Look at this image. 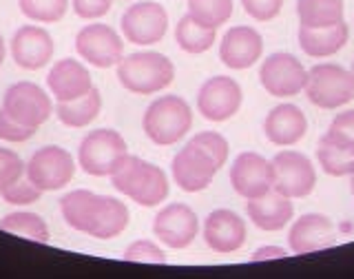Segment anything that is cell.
<instances>
[{"instance_id":"cell-42","label":"cell","mask_w":354,"mask_h":279,"mask_svg":"<svg viewBox=\"0 0 354 279\" xmlns=\"http://www.w3.org/2000/svg\"><path fill=\"white\" fill-rule=\"evenodd\" d=\"M3 60H5V40L0 36V64H3Z\"/></svg>"},{"instance_id":"cell-10","label":"cell","mask_w":354,"mask_h":279,"mask_svg":"<svg viewBox=\"0 0 354 279\" xmlns=\"http://www.w3.org/2000/svg\"><path fill=\"white\" fill-rule=\"evenodd\" d=\"M259 80L270 96L290 98L297 96L299 91H304L308 71L292 53L279 51L263 60L259 69Z\"/></svg>"},{"instance_id":"cell-9","label":"cell","mask_w":354,"mask_h":279,"mask_svg":"<svg viewBox=\"0 0 354 279\" xmlns=\"http://www.w3.org/2000/svg\"><path fill=\"white\" fill-rule=\"evenodd\" d=\"M75 51L88 64L97 66V69H109L124 58V42L115 29L97 22V25H86L80 29L75 36Z\"/></svg>"},{"instance_id":"cell-20","label":"cell","mask_w":354,"mask_h":279,"mask_svg":"<svg viewBox=\"0 0 354 279\" xmlns=\"http://www.w3.org/2000/svg\"><path fill=\"white\" fill-rule=\"evenodd\" d=\"M47 84L58 102H69L86 96L93 89V80L88 69L73 58L58 60L47 75Z\"/></svg>"},{"instance_id":"cell-37","label":"cell","mask_w":354,"mask_h":279,"mask_svg":"<svg viewBox=\"0 0 354 279\" xmlns=\"http://www.w3.org/2000/svg\"><path fill=\"white\" fill-rule=\"evenodd\" d=\"M326 136L354 147V109L343 111V114H339L335 120H332V125H330Z\"/></svg>"},{"instance_id":"cell-35","label":"cell","mask_w":354,"mask_h":279,"mask_svg":"<svg viewBox=\"0 0 354 279\" xmlns=\"http://www.w3.org/2000/svg\"><path fill=\"white\" fill-rule=\"evenodd\" d=\"M127 262H138V264H166L164 251L149 240H138L122 255Z\"/></svg>"},{"instance_id":"cell-24","label":"cell","mask_w":354,"mask_h":279,"mask_svg":"<svg viewBox=\"0 0 354 279\" xmlns=\"http://www.w3.org/2000/svg\"><path fill=\"white\" fill-rule=\"evenodd\" d=\"M100 202H102V195L86 191V188H77V191H71L62 197V202H60L62 217L73 231L88 233V228H91L93 219L97 215Z\"/></svg>"},{"instance_id":"cell-39","label":"cell","mask_w":354,"mask_h":279,"mask_svg":"<svg viewBox=\"0 0 354 279\" xmlns=\"http://www.w3.org/2000/svg\"><path fill=\"white\" fill-rule=\"evenodd\" d=\"M241 5L250 18L259 20V22H268L279 16L283 0H241Z\"/></svg>"},{"instance_id":"cell-44","label":"cell","mask_w":354,"mask_h":279,"mask_svg":"<svg viewBox=\"0 0 354 279\" xmlns=\"http://www.w3.org/2000/svg\"><path fill=\"white\" fill-rule=\"evenodd\" d=\"M350 73H352V78H354V62H352V69H350Z\"/></svg>"},{"instance_id":"cell-16","label":"cell","mask_w":354,"mask_h":279,"mask_svg":"<svg viewBox=\"0 0 354 279\" xmlns=\"http://www.w3.org/2000/svg\"><path fill=\"white\" fill-rule=\"evenodd\" d=\"M246 222L235 210L217 208L204 222V242L210 251L228 255L246 244Z\"/></svg>"},{"instance_id":"cell-28","label":"cell","mask_w":354,"mask_h":279,"mask_svg":"<svg viewBox=\"0 0 354 279\" xmlns=\"http://www.w3.org/2000/svg\"><path fill=\"white\" fill-rule=\"evenodd\" d=\"M297 14L304 27H332L343 20V0H297Z\"/></svg>"},{"instance_id":"cell-43","label":"cell","mask_w":354,"mask_h":279,"mask_svg":"<svg viewBox=\"0 0 354 279\" xmlns=\"http://www.w3.org/2000/svg\"><path fill=\"white\" fill-rule=\"evenodd\" d=\"M350 184H352V193H354V171L350 173Z\"/></svg>"},{"instance_id":"cell-5","label":"cell","mask_w":354,"mask_h":279,"mask_svg":"<svg viewBox=\"0 0 354 279\" xmlns=\"http://www.w3.org/2000/svg\"><path fill=\"white\" fill-rule=\"evenodd\" d=\"M127 155V142L118 131L97 129L82 140L80 151H77V164L88 175L106 177L118 169Z\"/></svg>"},{"instance_id":"cell-1","label":"cell","mask_w":354,"mask_h":279,"mask_svg":"<svg viewBox=\"0 0 354 279\" xmlns=\"http://www.w3.org/2000/svg\"><path fill=\"white\" fill-rule=\"evenodd\" d=\"M120 193L131 197L140 206H158L169 197V177L151 162L138 155H127L118 169L109 175Z\"/></svg>"},{"instance_id":"cell-22","label":"cell","mask_w":354,"mask_h":279,"mask_svg":"<svg viewBox=\"0 0 354 279\" xmlns=\"http://www.w3.org/2000/svg\"><path fill=\"white\" fill-rule=\"evenodd\" d=\"M308 120L304 111L295 105L274 107L263 122V133L277 147H292L306 136Z\"/></svg>"},{"instance_id":"cell-33","label":"cell","mask_w":354,"mask_h":279,"mask_svg":"<svg viewBox=\"0 0 354 279\" xmlns=\"http://www.w3.org/2000/svg\"><path fill=\"white\" fill-rule=\"evenodd\" d=\"M191 142L197 144V147H202L210 155V158H213V162L217 164V169H221V166L226 164V160H228V140L221 136V133L202 131V133H197V136H193Z\"/></svg>"},{"instance_id":"cell-31","label":"cell","mask_w":354,"mask_h":279,"mask_svg":"<svg viewBox=\"0 0 354 279\" xmlns=\"http://www.w3.org/2000/svg\"><path fill=\"white\" fill-rule=\"evenodd\" d=\"M232 14V0H188V16L206 27H221Z\"/></svg>"},{"instance_id":"cell-2","label":"cell","mask_w":354,"mask_h":279,"mask_svg":"<svg viewBox=\"0 0 354 279\" xmlns=\"http://www.w3.org/2000/svg\"><path fill=\"white\" fill-rule=\"evenodd\" d=\"M175 78V66L158 51H140L122 58L118 64V80L131 93L151 96L166 89Z\"/></svg>"},{"instance_id":"cell-36","label":"cell","mask_w":354,"mask_h":279,"mask_svg":"<svg viewBox=\"0 0 354 279\" xmlns=\"http://www.w3.org/2000/svg\"><path fill=\"white\" fill-rule=\"evenodd\" d=\"M27 173V164L22 162L18 153L11 149H0V191L5 186L18 182Z\"/></svg>"},{"instance_id":"cell-38","label":"cell","mask_w":354,"mask_h":279,"mask_svg":"<svg viewBox=\"0 0 354 279\" xmlns=\"http://www.w3.org/2000/svg\"><path fill=\"white\" fill-rule=\"evenodd\" d=\"M33 133H36V129L33 127H25L20 125V122H16L14 118H9L7 111L0 109V140L5 142H25L29 140Z\"/></svg>"},{"instance_id":"cell-30","label":"cell","mask_w":354,"mask_h":279,"mask_svg":"<svg viewBox=\"0 0 354 279\" xmlns=\"http://www.w3.org/2000/svg\"><path fill=\"white\" fill-rule=\"evenodd\" d=\"M0 231L22 235L31 242L47 244L49 242V226L40 215L29 213V210H18V213H9L0 219Z\"/></svg>"},{"instance_id":"cell-29","label":"cell","mask_w":354,"mask_h":279,"mask_svg":"<svg viewBox=\"0 0 354 279\" xmlns=\"http://www.w3.org/2000/svg\"><path fill=\"white\" fill-rule=\"evenodd\" d=\"M215 38H217V29L202 25V22H197L188 14L182 16L175 27V40L180 44V49L193 55L208 51L215 44Z\"/></svg>"},{"instance_id":"cell-41","label":"cell","mask_w":354,"mask_h":279,"mask_svg":"<svg viewBox=\"0 0 354 279\" xmlns=\"http://www.w3.org/2000/svg\"><path fill=\"white\" fill-rule=\"evenodd\" d=\"M286 251L279 249V246H263V249H257L254 255L250 258V262H263V260H281L286 258Z\"/></svg>"},{"instance_id":"cell-26","label":"cell","mask_w":354,"mask_h":279,"mask_svg":"<svg viewBox=\"0 0 354 279\" xmlns=\"http://www.w3.org/2000/svg\"><path fill=\"white\" fill-rule=\"evenodd\" d=\"M100 109H102V98L100 91L93 87L86 96L69 100V102H58L55 107V114L62 125L71 127V129H82L100 116Z\"/></svg>"},{"instance_id":"cell-17","label":"cell","mask_w":354,"mask_h":279,"mask_svg":"<svg viewBox=\"0 0 354 279\" xmlns=\"http://www.w3.org/2000/svg\"><path fill=\"white\" fill-rule=\"evenodd\" d=\"M288 244L297 255L326 251L337 244L335 224L321 213H306L295 219L290 233H288Z\"/></svg>"},{"instance_id":"cell-40","label":"cell","mask_w":354,"mask_h":279,"mask_svg":"<svg viewBox=\"0 0 354 279\" xmlns=\"http://www.w3.org/2000/svg\"><path fill=\"white\" fill-rule=\"evenodd\" d=\"M73 11L84 20H93V18H102L109 14L113 0H71Z\"/></svg>"},{"instance_id":"cell-13","label":"cell","mask_w":354,"mask_h":279,"mask_svg":"<svg viewBox=\"0 0 354 279\" xmlns=\"http://www.w3.org/2000/svg\"><path fill=\"white\" fill-rule=\"evenodd\" d=\"M243 102V93L237 80L228 75H215L199 87L197 109L210 122H224L237 114Z\"/></svg>"},{"instance_id":"cell-25","label":"cell","mask_w":354,"mask_h":279,"mask_svg":"<svg viewBox=\"0 0 354 279\" xmlns=\"http://www.w3.org/2000/svg\"><path fill=\"white\" fill-rule=\"evenodd\" d=\"M129 219H131V215H129V208L124 202H120V199L111 197V195H102L97 215H95L86 235L97 237V240L118 237L120 233L129 226Z\"/></svg>"},{"instance_id":"cell-21","label":"cell","mask_w":354,"mask_h":279,"mask_svg":"<svg viewBox=\"0 0 354 279\" xmlns=\"http://www.w3.org/2000/svg\"><path fill=\"white\" fill-rule=\"evenodd\" d=\"M246 213L257 228L272 233V231H281L283 226H288V222L295 215V208H292L290 197H286L283 193L270 188L268 193L248 199Z\"/></svg>"},{"instance_id":"cell-15","label":"cell","mask_w":354,"mask_h":279,"mask_svg":"<svg viewBox=\"0 0 354 279\" xmlns=\"http://www.w3.org/2000/svg\"><path fill=\"white\" fill-rule=\"evenodd\" d=\"M197 231H199V219L195 215V210L186 204L164 206L153 222L155 237L175 251L191 246L193 240L197 237Z\"/></svg>"},{"instance_id":"cell-19","label":"cell","mask_w":354,"mask_h":279,"mask_svg":"<svg viewBox=\"0 0 354 279\" xmlns=\"http://www.w3.org/2000/svg\"><path fill=\"white\" fill-rule=\"evenodd\" d=\"M11 55L18 66L27 71H38L51 60L53 55V40L49 31L42 27L25 25L20 27L14 38H11Z\"/></svg>"},{"instance_id":"cell-27","label":"cell","mask_w":354,"mask_h":279,"mask_svg":"<svg viewBox=\"0 0 354 279\" xmlns=\"http://www.w3.org/2000/svg\"><path fill=\"white\" fill-rule=\"evenodd\" d=\"M317 160L328 175L346 177L354 171V147L324 136L319 140Z\"/></svg>"},{"instance_id":"cell-11","label":"cell","mask_w":354,"mask_h":279,"mask_svg":"<svg viewBox=\"0 0 354 279\" xmlns=\"http://www.w3.org/2000/svg\"><path fill=\"white\" fill-rule=\"evenodd\" d=\"M169 14L160 3L142 0L129 7L122 16V33L133 44H155L166 36Z\"/></svg>"},{"instance_id":"cell-23","label":"cell","mask_w":354,"mask_h":279,"mask_svg":"<svg viewBox=\"0 0 354 279\" xmlns=\"http://www.w3.org/2000/svg\"><path fill=\"white\" fill-rule=\"evenodd\" d=\"M348 25L346 22H337L332 27L324 29H310V27H299V44L301 49L313 55V58H328V55H335L341 51L348 42Z\"/></svg>"},{"instance_id":"cell-4","label":"cell","mask_w":354,"mask_h":279,"mask_svg":"<svg viewBox=\"0 0 354 279\" xmlns=\"http://www.w3.org/2000/svg\"><path fill=\"white\" fill-rule=\"evenodd\" d=\"M304 91L319 109H339L354 98V78L341 64L321 62L308 71Z\"/></svg>"},{"instance_id":"cell-6","label":"cell","mask_w":354,"mask_h":279,"mask_svg":"<svg viewBox=\"0 0 354 279\" xmlns=\"http://www.w3.org/2000/svg\"><path fill=\"white\" fill-rule=\"evenodd\" d=\"M274 166V191L286 197H306L317 186V171L308 155L299 151H279L272 158Z\"/></svg>"},{"instance_id":"cell-32","label":"cell","mask_w":354,"mask_h":279,"mask_svg":"<svg viewBox=\"0 0 354 279\" xmlns=\"http://www.w3.org/2000/svg\"><path fill=\"white\" fill-rule=\"evenodd\" d=\"M20 11L36 22H58L66 14L69 0H18Z\"/></svg>"},{"instance_id":"cell-12","label":"cell","mask_w":354,"mask_h":279,"mask_svg":"<svg viewBox=\"0 0 354 279\" xmlns=\"http://www.w3.org/2000/svg\"><path fill=\"white\" fill-rule=\"evenodd\" d=\"M230 184L237 195L246 199H254L268 193L274 186L272 160H266L263 155L252 151L239 153L230 166Z\"/></svg>"},{"instance_id":"cell-8","label":"cell","mask_w":354,"mask_h":279,"mask_svg":"<svg viewBox=\"0 0 354 279\" xmlns=\"http://www.w3.org/2000/svg\"><path fill=\"white\" fill-rule=\"evenodd\" d=\"M75 173L73 155L62 147H44L31 155L27 177L40 191H58L71 182Z\"/></svg>"},{"instance_id":"cell-18","label":"cell","mask_w":354,"mask_h":279,"mask_svg":"<svg viewBox=\"0 0 354 279\" xmlns=\"http://www.w3.org/2000/svg\"><path fill=\"white\" fill-rule=\"evenodd\" d=\"M263 38L257 29L239 25L230 27L219 42V58L230 69H248L261 58Z\"/></svg>"},{"instance_id":"cell-34","label":"cell","mask_w":354,"mask_h":279,"mask_svg":"<svg viewBox=\"0 0 354 279\" xmlns=\"http://www.w3.org/2000/svg\"><path fill=\"white\" fill-rule=\"evenodd\" d=\"M40 195H42V191L29 180V177H27V180H22V177H20L18 182L9 184V186L3 188V191H0V197H3L7 204H14V206L33 204V202H38Z\"/></svg>"},{"instance_id":"cell-7","label":"cell","mask_w":354,"mask_h":279,"mask_svg":"<svg viewBox=\"0 0 354 279\" xmlns=\"http://www.w3.org/2000/svg\"><path fill=\"white\" fill-rule=\"evenodd\" d=\"M3 111H7L9 118H14L20 125L38 129L53 114V102L38 84L16 82L7 89L3 98Z\"/></svg>"},{"instance_id":"cell-14","label":"cell","mask_w":354,"mask_h":279,"mask_svg":"<svg viewBox=\"0 0 354 279\" xmlns=\"http://www.w3.org/2000/svg\"><path fill=\"white\" fill-rule=\"evenodd\" d=\"M171 171H173L175 184L180 186L182 191L199 193L210 186V182H213V177L219 169L213 162V158H210L202 147L188 142L186 147L173 158Z\"/></svg>"},{"instance_id":"cell-3","label":"cell","mask_w":354,"mask_h":279,"mask_svg":"<svg viewBox=\"0 0 354 279\" xmlns=\"http://www.w3.org/2000/svg\"><path fill=\"white\" fill-rule=\"evenodd\" d=\"M193 127V111L180 96H162L149 105L142 118V129L147 138L160 147H171L180 142Z\"/></svg>"}]
</instances>
